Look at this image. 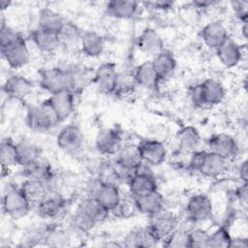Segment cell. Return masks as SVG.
I'll return each mask as SVG.
<instances>
[{"mask_svg": "<svg viewBox=\"0 0 248 248\" xmlns=\"http://www.w3.org/2000/svg\"><path fill=\"white\" fill-rule=\"evenodd\" d=\"M121 182L120 175L118 170L114 165H103L98 174V183H108V184H116Z\"/></svg>", "mask_w": 248, "mask_h": 248, "instance_id": "ab89813d", "label": "cell"}, {"mask_svg": "<svg viewBox=\"0 0 248 248\" xmlns=\"http://www.w3.org/2000/svg\"><path fill=\"white\" fill-rule=\"evenodd\" d=\"M160 243L148 226L130 231L123 240L126 247H155Z\"/></svg>", "mask_w": 248, "mask_h": 248, "instance_id": "d4e9b609", "label": "cell"}, {"mask_svg": "<svg viewBox=\"0 0 248 248\" xmlns=\"http://www.w3.org/2000/svg\"><path fill=\"white\" fill-rule=\"evenodd\" d=\"M144 5L146 8L154 10V11H159V12H168L173 9L175 2L170 1V0H157V1H147L141 3Z\"/></svg>", "mask_w": 248, "mask_h": 248, "instance_id": "f6af8a7d", "label": "cell"}, {"mask_svg": "<svg viewBox=\"0 0 248 248\" xmlns=\"http://www.w3.org/2000/svg\"><path fill=\"white\" fill-rule=\"evenodd\" d=\"M133 76L137 85L146 89L156 90L160 84L158 77L151 64V60H146L139 64L135 68Z\"/></svg>", "mask_w": 248, "mask_h": 248, "instance_id": "f1b7e54d", "label": "cell"}, {"mask_svg": "<svg viewBox=\"0 0 248 248\" xmlns=\"http://www.w3.org/2000/svg\"><path fill=\"white\" fill-rule=\"evenodd\" d=\"M78 207H79L96 226L104 222L109 214V212L105 207H103L92 196L83 200Z\"/></svg>", "mask_w": 248, "mask_h": 248, "instance_id": "e575fe53", "label": "cell"}, {"mask_svg": "<svg viewBox=\"0 0 248 248\" xmlns=\"http://www.w3.org/2000/svg\"><path fill=\"white\" fill-rule=\"evenodd\" d=\"M137 85L133 73L132 74H120L118 75L117 84L114 91V95H123L133 91L134 87Z\"/></svg>", "mask_w": 248, "mask_h": 248, "instance_id": "7bdbcfd3", "label": "cell"}, {"mask_svg": "<svg viewBox=\"0 0 248 248\" xmlns=\"http://www.w3.org/2000/svg\"><path fill=\"white\" fill-rule=\"evenodd\" d=\"M232 236L226 226L219 227L212 233H209L207 248H231Z\"/></svg>", "mask_w": 248, "mask_h": 248, "instance_id": "f35d334b", "label": "cell"}, {"mask_svg": "<svg viewBox=\"0 0 248 248\" xmlns=\"http://www.w3.org/2000/svg\"><path fill=\"white\" fill-rule=\"evenodd\" d=\"M140 4L136 1L112 0L106 3L105 13L108 16L116 19H131L138 11Z\"/></svg>", "mask_w": 248, "mask_h": 248, "instance_id": "484cf974", "label": "cell"}, {"mask_svg": "<svg viewBox=\"0 0 248 248\" xmlns=\"http://www.w3.org/2000/svg\"><path fill=\"white\" fill-rule=\"evenodd\" d=\"M248 246V240L246 237H232L231 247L246 248Z\"/></svg>", "mask_w": 248, "mask_h": 248, "instance_id": "f907efd6", "label": "cell"}, {"mask_svg": "<svg viewBox=\"0 0 248 248\" xmlns=\"http://www.w3.org/2000/svg\"><path fill=\"white\" fill-rule=\"evenodd\" d=\"M185 211L188 220L193 224L204 222L213 214L211 199L205 194L193 195L187 202Z\"/></svg>", "mask_w": 248, "mask_h": 248, "instance_id": "ba28073f", "label": "cell"}, {"mask_svg": "<svg viewBox=\"0 0 248 248\" xmlns=\"http://www.w3.org/2000/svg\"><path fill=\"white\" fill-rule=\"evenodd\" d=\"M30 39L38 49L43 52H52L61 45L56 32L36 27L30 33Z\"/></svg>", "mask_w": 248, "mask_h": 248, "instance_id": "83f0119b", "label": "cell"}, {"mask_svg": "<svg viewBox=\"0 0 248 248\" xmlns=\"http://www.w3.org/2000/svg\"><path fill=\"white\" fill-rule=\"evenodd\" d=\"M92 197L109 213L113 212L122 201L119 186L116 184L98 183Z\"/></svg>", "mask_w": 248, "mask_h": 248, "instance_id": "d6986e66", "label": "cell"}, {"mask_svg": "<svg viewBox=\"0 0 248 248\" xmlns=\"http://www.w3.org/2000/svg\"><path fill=\"white\" fill-rule=\"evenodd\" d=\"M189 169L208 178H218L228 170V160L208 150H194Z\"/></svg>", "mask_w": 248, "mask_h": 248, "instance_id": "6da1fadb", "label": "cell"}, {"mask_svg": "<svg viewBox=\"0 0 248 248\" xmlns=\"http://www.w3.org/2000/svg\"><path fill=\"white\" fill-rule=\"evenodd\" d=\"M226 96L224 85L215 78H206L195 84L190 91V98L197 108L214 107L223 102Z\"/></svg>", "mask_w": 248, "mask_h": 248, "instance_id": "3957f363", "label": "cell"}, {"mask_svg": "<svg viewBox=\"0 0 248 248\" xmlns=\"http://www.w3.org/2000/svg\"><path fill=\"white\" fill-rule=\"evenodd\" d=\"M34 89L33 82L26 77L18 74L9 76L2 85L4 94L11 100L22 101Z\"/></svg>", "mask_w": 248, "mask_h": 248, "instance_id": "5bb4252c", "label": "cell"}, {"mask_svg": "<svg viewBox=\"0 0 248 248\" xmlns=\"http://www.w3.org/2000/svg\"><path fill=\"white\" fill-rule=\"evenodd\" d=\"M41 149L35 143L22 140L16 142V165L26 168L40 158Z\"/></svg>", "mask_w": 248, "mask_h": 248, "instance_id": "1f68e13d", "label": "cell"}, {"mask_svg": "<svg viewBox=\"0 0 248 248\" xmlns=\"http://www.w3.org/2000/svg\"><path fill=\"white\" fill-rule=\"evenodd\" d=\"M117 65L114 62H105L95 71L93 82L104 94H114L118 79Z\"/></svg>", "mask_w": 248, "mask_h": 248, "instance_id": "7c38bea8", "label": "cell"}, {"mask_svg": "<svg viewBox=\"0 0 248 248\" xmlns=\"http://www.w3.org/2000/svg\"><path fill=\"white\" fill-rule=\"evenodd\" d=\"M132 199L136 210L141 214L147 215L148 217L164 208V197L158 190L142 196L134 197Z\"/></svg>", "mask_w": 248, "mask_h": 248, "instance_id": "cb8c5ba5", "label": "cell"}, {"mask_svg": "<svg viewBox=\"0 0 248 248\" xmlns=\"http://www.w3.org/2000/svg\"><path fill=\"white\" fill-rule=\"evenodd\" d=\"M215 52L220 63L227 68L236 67L241 62L243 55L241 46L231 37L217 47Z\"/></svg>", "mask_w": 248, "mask_h": 248, "instance_id": "603a6c76", "label": "cell"}, {"mask_svg": "<svg viewBox=\"0 0 248 248\" xmlns=\"http://www.w3.org/2000/svg\"><path fill=\"white\" fill-rule=\"evenodd\" d=\"M179 224L178 217L172 211L165 208L159 212L149 216V224L147 225L156 238L162 242L172 231H174Z\"/></svg>", "mask_w": 248, "mask_h": 248, "instance_id": "9c48e42d", "label": "cell"}, {"mask_svg": "<svg viewBox=\"0 0 248 248\" xmlns=\"http://www.w3.org/2000/svg\"><path fill=\"white\" fill-rule=\"evenodd\" d=\"M1 166L11 168L16 165V142L10 137L3 138L0 143Z\"/></svg>", "mask_w": 248, "mask_h": 248, "instance_id": "8d00e7d4", "label": "cell"}, {"mask_svg": "<svg viewBox=\"0 0 248 248\" xmlns=\"http://www.w3.org/2000/svg\"><path fill=\"white\" fill-rule=\"evenodd\" d=\"M79 46L85 56L91 58L99 57L105 49V38L96 31H83Z\"/></svg>", "mask_w": 248, "mask_h": 248, "instance_id": "4316f807", "label": "cell"}, {"mask_svg": "<svg viewBox=\"0 0 248 248\" xmlns=\"http://www.w3.org/2000/svg\"><path fill=\"white\" fill-rule=\"evenodd\" d=\"M25 122L30 130L37 133L47 132L60 123L56 114L46 101H43L40 105L30 106L27 108Z\"/></svg>", "mask_w": 248, "mask_h": 248, "instance_id": "277c9868", "label": "cell"}, {"mask_svg": "<svg viewBox=\"0 0 248 248\" xmlns=\"http://www.w3.org/2000/svg\"><path fill=\"white\" fill-rule=\"evenodd\" d=\"M45 101L52 108L60 123L66 120L75 110L74 92H63L49 95V97Z\"/></svg>", "mask_w": 248, "mask_h": 248, "instance_id": "7402d4cb", "label": "cell"}, {"mask_svg": "<svg viewBox=\"0 0 248 248\" xmlns=\"http://www.w3.org/2000/svg\"><path fill=\"white\" fill-rule=\"evenodd\" d=\"M3 59L12 69H20L30 61V50L26 40L20 36L16 42L1 49Z\"/></svg>", "mask_w": 248, "mask_h": 248, "instance_id": "8fae6325", "label": "cell"}, {"mask_svg": "<svg viewBox=\"0 0 248 248\" xmlns=\"http://www.w3.org/2000/svg\"><path fill=\"white\" fill-rule=\"evenodd\" d=\"M162 244L166 248H190L189 230L177 227L162 241Z\"/></svg>", "mask_w": 248, "mask_h": 248, "instance_id": "74e56055", "label": "cell"}, {"mask_svg": "<svg viewBox=\"0 0 248 248\" xmlns=\"http://www.w3.org/2000/svg\"><path fill=\"white\" fill-rule=\"evenodd\" d=\"M190 248H207L209 233L202 228H193L189 230Z\"/></svg>", "mask_w": 248, "mask_h": 248, "instance_id": "60d3db41", "label": "cell"}, {"mask_svg": "<svg viewBox=\"0 0 248 248\" xmlns=\"http://www.w3.org/2000/svg\"><path fill=\"white\" fill-rule=\"evenodd\" d=\"M67 201L57 192L47 190L45 198L36 206L39 216L44 219L52 220L61 216L66 210Z\"/></svg>", "mask_w": 248, "mask_h": 248, "instance_id": "2e32d148", "label": "cell"}, {"mask_svg": "<svg viewBox=\"0 0 248 248\" xmlns=\"http://www.w3.org/2000/svg\"><path fill=\"white\" fill-rule=\"evenodd\" d=\"M232 7L235 16L238 18V20L240 22L247 21V16H248V12H247L248 2L247 1L232 2Z\"/></svg>", "mask_w": 248, "mask_h": 248, "instance_id": "bcb514c9", "label": "cell"}, {"mask_svg": "<svg viewBox=\"0 0 248 248\" xmlns=\"http://www.w3.org/2000/svg\"><path fill=\"white\" fill-rule=\"evenodd\" d=\"M142 163L137 144H124L115 154V166L121 181L125 180L126 183Z\"/></svg>", "mask_w": 248, "mask_h": 248, "instance_id": "8992f818", "label": "cell"}, {"mask_svg": "<svg viewBox=\"0 0 248 248\" xmlns=\"http://www.w3.org/2000/svg\"><path fill=\"white\" fill-rule=\"evenodd\" d=\"M32 205L20 190L19 186H10L2 198L3 212L14 220L26 216Z\"/></svg>", "mask_w": 248, "mask_h": 248, "instance_id": "5b68a950", "label": "cell"}, {"mask_svg": "<svg viewBox=\"0 0 248 248\" xmlns=\"http://www.w3.org/2000/svg\"><path fill=\"white\" fill-rule=\"evenodd\" d=\"M138 49L149 56L154 57L165 49L164 41L161 35L153 28H144L136 39Z\"/></svg>", "mask_w": 248, "mask_h": 248, "instance_id": "ac0fdd59", "label": "cell"}, {"mask_svg": "<svg viewBox=\"0 0 248 248\" xmlns=\"http://www.w3.org/2000/svg\"><path fill=\"white\" fill-rule=\"evenodd\" d=\"M175 139L181 149L194 151L202 141V136L199 130L192 125L181 127L175 135Z\"/></svg>", "mask_w": 248, "mask_h": 248, "instance_id": "836d02e7", "label": "cell"}, {"mask_svg": "<svg viewBox=\"0 0 248 248\" xmlns=\"http://www.w3.org/2000/svg\"><path fill=\"white\" fill-rule=\"evenodd\" d=\"M10 5H11L10 2L5 1V0H1V1H0V8H1V11L6 10Z\"/></svg>", "mask_w": 248, "mask_h": 248, "instance_id": "f5cc1de1", "label": "cell"}, {"mask_svg": "<svg viewBox=\"0 0 248 248\" xmlns=\"http://www.w3.org/2000/svg\"><path fill=\"white\" fill-rule=\"evenodd\" d=\"M23 173L27 178L39 179L46 184L53 177V170L50 163L42 156L28 167L23 168Z\"/></svg>", "mask_w": 248, "mask_h": 248, "instance_id": "d6a6232c", "label": "cell"}, {"mask_svg": "<svg viewBox=\"0 0 248 248\" xmlns=\"http://www.w3.org/2000/svg\"><path fill=\"white\" fill-rule=\"evenodd\" d=\"M64 21L65 18L52 9L43 8L39 11L38 27L42 29L57 33Z\"/></svg>", "mask_w": 248, "mask_h": 248, "instance_id": "d590c367", "label": "cell"}, {"mask_svg": "<svg viewBox=\"0 0 248 248\" xmlns=\"http://www.w3.org/2000/svg\"><path fill=\"white\" fill-rule=\"evenodd\" d=\"M240 29H241L242 37H243L244 39H246V38H247V21H243V22H241Z\"/></svg>", "mask_w": 248, "mask_h": 248, "instance_id": "816d5d0a", "label": "cell"}, {"mask_svg": "<svg viewBox=\"0 0 248 248\" xmlns=\"http://www.w3.org/2000/svg\"><path fill=\"white\" fill-rule=\"evenodd\" d=\"M235 198L244 205L247 202V183H242L234 192Z\"/></svg>", "mask_w": 248, "mask_h": 248, "instance_id": "c3c4849f", "label": "cell"}, {"mask_svg": "<svg viewBox=\"0 0 248 248\" xmlns=\"http://www.w3.org/2000/svg\"><path fill=\"white\" fill-rule=\"evenodd\" d=\"M137 145L140 158L146 165L157 167L165 162L167 149L162 141L154 139H143Z\"/></svg>", "mask_w": 248, "mask_h": 248, "instance_id": "4fadbf2b", "label": "cell"}, {"mask_svg": "<svg viewBox=\"0 0 248 248\" xmlns=\"http://www.w3.org/2000/svg\"><path fill=\"white\" fill-rule=\"evenodd\" d=\"M192 4L200 12H202L204 10H207V9L212 8L213 6L217 5L218 2L217 1H213V0H195V1H192Z\"/></svg>", "mask_w": 248, "mask_h": 248, "instance_id": "7dc6e473", "label": "cell"}, {"mask_svg": "<svg viewBox=\"0 0 248 248\" xmlns=\"http://www.w3.org/2000/svg\"><path fill=\"white\" fill-rule=\"evenodd\" d=\"M84 137L80 128L76 124L64 126L56 137L58 147L67 153H76L79 151L83 145Z\"/></svg>", "mask_w": 248, "mask_h": 248, "instance_id": "9a60e30c", "label": "cell"}, {"mask_svg": "<svg viewBox=\"0 0 248 248\" xmlns=\"http://www.w3.org/2000/svg\"><path fill=\"white\" fill-rule=\"evenodd\" d=\"M83 31L74 21L65 19L61 28L58 30L57 35L60 41V45L66 47H74L79 46Z\"/></svg>", "mask_w": 248, "mask_h": 248, "instance_id": "4dcf8cb0", "label": "cell"}, {"mask_svg": "<svg viewBox=\"0 0 248 248\" xmlns=\"http://www.w3.org/2000/svg\"><path fill=\"white\" fill-rule=\"evenodd\" d=\"M238 174L240 177V180L242 183L248 182V166H247V160H244L241 162L239 168H238Z\"/></svg>", "mask_w": 248, "mask_h": 248, "instance_id": "681fc988", "label": "cell"}, {"mask_svg": "<svg viewBox=\"0 0 248 248\" xmlns=\"http://www.w3.org/2000/svg\"><path fill=\"white\" fill-rule=\"evenodd\" d=\"M20 36H22L18 31L9 26L3 19L0 26V49L7 47L14 42H16Z\"/></svg>", "mask_w": 248, "mask_h": 248, "instance_id": "b9f144b4", "label": "cell"}, {"mask_svg": "<svg viewBox=\"0 0 248 248\" xmlns=\"http://www.w3.org/2000/svg\"><path fill=\"white\" fill-rule=\"evenodd\" d=\"M207 147L208 151H211L228 161L236 156L239 150L236 140L226 133L212 135L207 140Z\"/></svg>", "mask_w": 248, "mask_h": 248, "instance_id": "e0dca14e", "label": "cell"}, {"mask_svg": "<svg viewBox=\"0 0 248 248\" xmlns=\"http://www.w3.org/2000/svg\"><path fill=\"white\" fill-rule=\"evenodd\" d=\"M229 37L226 26L219 20H213L206 23L201 30L202 41L211 49L219 47Z\"/></svg>", "mask_w": 248, "mask_h": 248, "instance_id": "44dd1931", "label": "cell"}, {"mask_svg": "<svg viewBox=\"0 0 248 248\" xmlns=\"http://www.w3.org/2000/svg\"><path fill=\"white\" fill-rule=\"evenodd\" d=\"M151 64L160 83L170 80L173 77L177 67V62L174 55L172 52L167 49H164L152 57Z\"/></svg>", "mask_w": 248, "mask_h": 248, "instance_id": "ffe728a7", "label": "cell"}, {"mask_svg": "<svg viewBox=\"0 0 248 248\" xmlns=\"http://www.w3.org/2000/svg\"><path fill=\"white\" fill-rule=\"evenodd\" d=\"M132 198L142 196L158 190V183L150 166L142 163L127 182Z\"/></svg>", "mask_w": 248, "mask_h": 248, "instance_id": "52a82bcc", "label": "cell"}, {"mask_svg": "<svg viewBox=\"0 0 248 248\" xmlns=\"http://www.w3.org/2000/svg\"><path fill=\"white\" fill-rule=\"evenodd\" d=\"M46 185L47 184L42 180L35 178H26L24 181H22L19 188L32 205V207H36L47 193L48 189Z\"/></svg>", "mask_w": 248, "mask_h": 248, "instance_id": "f546056e", "label": "cell"}, {"mask_svg": "<svg viewBox=\"0 0 248 248\" xmlns=\"http://www.w3.org/2000/svg\"><path fill=\"white\" fill-rule=\"evenodd\" d=\"M44 239L46 243L47 242V245L49 246H62L67 241V237L65 233L61 231H51L48 232V233H46L44 236Z\"/></svg>", "mask_w": 248, "mask_h": 248, "instance_id": "ee69618b", "label": "cell"}, {"mask_svg": "<svg viewBox=\"0 0 248 248\" xmlns=\"http://www.w3.org/2000/svg\"><path fill=\"white\" fill-rule=\"evenodd\" d=\"M123 145V134L117 128H104L97 133L95 146L103 155H115Z\"/></svg>", "mask_w": 248, "mask_h": 248, "instance_id": "30bf717a", "label": "cell"}, {"mask_svg": "<svg viewBox=\"0 0 248 248\" xmlns=\"http://www.w3.org/2000/svg\"><path fill=\"white\" fill-rule=\"evenodd\" d=\"M39 75L40 86L49 95L74 92L77 87L76 76L66 69L56 67L42 69Z\"/></svg>", "mask_w": 248, "mask_h": 248, "instance_id": "7a4b0ae2", "label": "cell"}]
</instances>
